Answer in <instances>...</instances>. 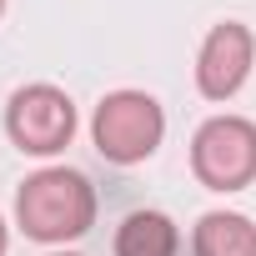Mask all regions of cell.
<instances>
[{
	"instance_id": "1",
	"label": "cell",
	"mask_w": 256,
	"mask_h": 256,
	"mask_svg": "<svg viewBox=\"0 0 256 256\" xmlns=\"http://www.w3.org/2000/svg\"><path fill=\"white\" fill-rule=\"evenodd\" d=\"M16 216H20L26 236H36V241H70V236L90 231V221H96V191H90V181L80 171L50 166V171H36L20 186Z\"/></svg>"
},
{
	"instance_id": "2",
	"label": "cell",
	"mask_w": 256,
	"mask_h": 256,
	"mask_svg": "<svg viewBox=\"0 0 256 256\" xmlns=\"http://www.w3.org/2000/svg\"><path fill=\"white\" fill-rule=\"evenodd\" d=\"M96 151L116 166H131V161H146L161 136H166V116L161 106L146 96V90H116L100 100L96 110Z\"/></svg>"
},
{
	"instance_id": "3",
	"label": "cell",
	"mask_w": 256,
	"mask_h": 256,
	"mask_svg": "<svg viewBox=\"0 0 256 256\" xmlns=\"http://www.w3.org/2000/svg\"><path fill=\"white\" fill-rule=\"evenodd\" d=\"M191 171L211 191H241L246 181H256V126L241 116L206 120L191 141Z\"/></svg>"
},
{
	"instance_id": "4",
	"label": "cell",
	"mask_w": 256,
	"mask_h": 256,
	"mask_svg": "<svg viewBox=\"0 0 256 256\" xmlns=\"http://www.w3.org/2000/svg\"><path fill=\"white\" fill-rule=\"evenodd\" d=\"M6 131H10V141L20 151L56 156L76 136V106L56 86H26V90H16V100L6 110Z\"/></svg>"
},
{
	"instance_id": "5",
	"label": "cell",
	"mask_w": 256,
	"mask_h": 256,
	"mask_svg": "<svg viewBox=\"0 0 256 256\" xmlns=\"http://www.w3.org/2000/svg\"><path fill=\"white\" fill-rule=\"evenodd\" d=\"M251 60H256L251 30L236 26V20L216 26V30L206 36L201 56H196V86H201V96H211V100L236 96V90L246 86V76H251Z\"/></svg>"
},
{
	"instance_id": "6",
	"label": "cell",
	"mask_w": 256,
	"mask_h": 256,
	"mask_svg": "<svg viewBox=\"0 0 256 256\" xmlns=\"http://www.w3.org/2000/svg\"><path fill=\"white\" fill-rule=\"evenodd\" d=\"M196 256H256V226L236 211H206L196 226Z\"/></svg>"
},
{
	"instance_id": "7",
	"label": "cell",
	"mask_w": 256,
	"mask_h": 256,
	"mask_svg": "<svg viewBox=\"0 0 256 256\" xmlns=\"http://www.w3.org/2000/svg\"><path fill=\"white\" fill-rule=\"evenodd\" d=\"M116 256H176V226L161 211H136L116 231Z\"/></svg>"
},
{
	"instance_id": "8",
	"label": "cell",
	"mask_w": 256,
	"mask_h": 256,
	"mask_svg": "<svg viewBox=\"0 0 256 256\" xmlns=\"http://www.w3.org/2000/svg\"><path fill=\"white\" fill-rule=\"evenodd\" d=\"M0 256H6V221H0Z\"/></svg>"
},
{
	"instance_id": "9",
	"label": "cell",
	"mask_w": 256,
	"mask_h": 256,
	"mask_svg": "<svg viewBox=\"0 0 256 256\" xmlns=\"http://www.w3.org/2000/svg\"><path fill=\"white\" fill-rule=\"evenodd\" d=\"M0 10H6V0H0Z\"/></svg>"
},
{
	"instance_id": "10",
	"label": "cell",
	"mask_w": 256,
	"mask_h": 256,
	"mask_svg": "<svg viewBox=\"0 0 256 256\" xmlns=\"http://www.w3.org/2000/svg\"><path fill=\"white\" fill-rule=\"evenodd\" d=\"M60 256H70V251H60Z\"/></svg>"
}]
</instances>
